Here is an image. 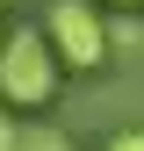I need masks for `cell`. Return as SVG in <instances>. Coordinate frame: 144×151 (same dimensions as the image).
Instances as JSON below:
<instances>
[{
	"instance_id": "1",
	"label": "cell",
	"mask_w": 144,
	"mask_h": 151,
	"mask_svg": "<svg viewBox=\"0 0 144 151\" xmlns=\"http://www.w3.org/2000/svg\"><path fill=\"white\" fill-rule=\"evenodd\" d=\"M58 72L65 65L43 29H7V43H0V101L7 108H43L58 93Z\"/></svg>"
},
{
	"instance_id": "2",
	"label": "cell",
	"mask_w": 144,
	"mask_h": 151,
	"mask_svg": "<svg viewBox=\"0 0 144 151\" xmlns=\"http://www.w3.org/2000/svg\"><path fill=\"white\" fill-rule=\"evenodd\" d=\"M43 36H50V50H58L65 72H94L108 50H115L108 14L94 7V0H50V7H43Z\"/></svg>"
},
{
	"instance_id": "3",
	"label": "cell",
	"mask_w": 144,
	"mask_h": 151,
	"mask_svg": "<svg viewBox=\"0 0 144 151\" xmlns=\"http://www.w3.org/2000/svg\"><path fill=\"white\" fill-rule=\"evenodd\" d=\"M22 151H65L58 129H22Z\"/></svg>"
},
{
	"instance_id": "4",
	"label": "cell",
	"mask_w": 144,
	"mask_h": 151,
	"mask_svg": "<svg viewBox=\"0 0 144 151\" xmlns=\"http://www.w3.org/2000/svg\"><path fill=\"white\" fill-rule=\"evenodd\" d=\"M101 151H144V129H115V137H108Z\"/></svg>"
},
{
	"instance_id": "5",
	"label": "cell",
	"mask_w": 144,
	"mask_h": 151,
	"mask_svg": "<svg viewBox=\"0 0 144 151\" xmlns=\"http://www.w3.org/2000/svg\"><path fill=\"white\" fill-rule=\"evenodd\" d=\"M0 151H22V129H14L7 115H0Z\"/></svg>"
},
{
	"instance_id": "6",
	"label": "cell",
	"mask_w": 144,
	"mask_h": 151,
	"mask_svg": "<svg viewBox=\"0 0 144 151\" xmlns=\"http://www.w3.org/2000/svg\"><path fill=\"white\" fill-rule=\"evenodd\" d=\"M108 7H144V0H108Z\"/></svg>"
},
{
	"instance_id": "7",
	"label": "cell",
	"mask_w": 144,
	"mask_h": 151,
	"mask_svg": "<svg viewBox=\"0 0 144 151\" xmlns=\"http://www.w3.org/2000/svg\"><path fill=\"white\" fill-rule=\"evenodd\" d=\"M0 7H7V0H0Z\"/></svg>"
},
{
	"instance_id": "8",
	"label": "cell",
	"mask_w": 144,
	"mask_h": 151,
	"mask_svg": "<svg viewBox=\"0 0 144 151\" xmlns=\"http://www.w3.org/2000/svg\"><path fill=\"white\" fill-rule=\"evenodd\" d=\"M0 43H7V36H0Z\"/></svg>"
}]
</instances>
